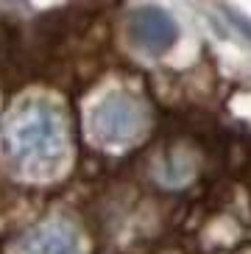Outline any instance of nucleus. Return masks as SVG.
Masks as SVG:
<instances>
[{"mask_svg": "<svg viewBox=\"0 0 251 254\" xmlns=\"http://www.w3.org/2000/svg\"><path fill=\"white\" fill-rule=\"evenodd\" d=\"M3 151L28 176H53L67 157L64 118L48 101H25L3 123Z\"/></svg>", "mask_w": 251, "mask_h": 254, "instance_id": "f257e3e1", "label": "nucleus"}, {"mask_svg": "<svg viewBox=\"0 0 251 254\" xmlns=\"http://www.w3.org/2000/svg\"><path fill=\"white\" fill-rule=\"evenodd\" d=\"M148 126V112L142 101L126 92L106 95L89 115V128L104 145H126L142 137Z\"/></svg>", "mask_w": 251, "mask_h": 254, "instance_id": "f03ea898", "label": "nucleus"}, {"mask_svg": "<svg viewBox=\"0 0 251 254\" xmlns=\"http://www.w3.org/2000/svg\"><path fill=\"white\" fill-rule=\"evenodd\" d=\"M128 37L145 53H165L179 37V25L159 6H142L128 17Z\"/></svg>", "mask_w": 251, "mask_h": 254, "instance_id": "7ed1b4c3", "label": "nucleus"}, {"mask_svg": "<svg viewBox=\"0 0 251 254\" xmlns=\"http://www.w3.org/2000/svg\"><path fill=\"white\" fill-rule=\"evenodd\" d=\"M22 254H81V238L67 221H48L25 235L20 243Z\"/></svg>", "mask_w": 251, "mask_h": 254, "instance_id": "20e7f679", "label": "nucleus"}]
</instances>
